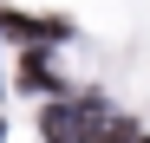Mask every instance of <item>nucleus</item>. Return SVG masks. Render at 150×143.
Returning a JSON list of instances; mask_svg holds the SVG:
<instances>
[{
  "label": "nucleus",
  "instance_id": "nucleus-1",
  "mask_svg": "<svg viewBox=\"0 0 150 143\" xmlns=\"http://www.w3.org/2000/svg\"><path fill=\"white\" fill-rule=\"evenodd\" d=\"M0 26H7V33H26L33 46H46V39H59V33H65L59 20H26V13H0Z\"/></svg>",
  "mask_w": 150,
  "mask_h": 143
},
{
  "label": "nucleus",
  "instance_id": "nucleus-2",
  "mask_svg": "<svg viewBox=\"0 0 150 143\" xmlns=\"http://www.w3.org/2000/svg\"><path fill=\"white\" fill-rule=\"evenodd\" d=\"M20 85H26V91H59V78L46 72V59H39V52H33L26 65H20Z\"/></svg>",
  "mask_w": 150,
  "mask_h": 143
},
{
  "label": "nucleus",
  "instance_id": "nucleus-3",
  "mask_svg": "<svg viewBox=\"0 0 150 143\" xmlns=\"http://www.w3.org/2000/svg\"><path fill=\"white\" fill-rule=\"evenodd\" d=\"M0 143H7V124H0Z\"/></svg>",
  "mask_w": 150,
  "mask_h": 143
}]
</instances>
